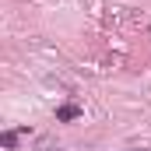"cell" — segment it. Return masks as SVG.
Here are the masks:
<instances>
[{
    "mask_svg": "<svg viewBox=\"0 0 151 151\" xmlns=\"http://www.w3.org/2000/svg\"><path fill=\"white\" fill-rule=\"evenodd\" d=\"M77 113H81V109H77V106H63V109H60V113H56V119H74Z\"/></svg>",
    "mask_w": 151,
    "mask_h": 151,
    "instance_id": "1",
    "label": "cell"
}]
</instances>
